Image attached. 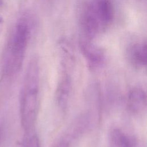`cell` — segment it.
I'll use <instances>...</instances> for the list:
<instances>
[{
    "label": "cell",
    "instance_id": "cell-11",
    "mask_svg": "<svg viewBox=\"0 0 147 147\" xmlns=\"http://www.w3.org/2000/svg\"><path fill=\"white\" fill-rule=\"evenodd\" d=\"M4 26V21L2 17L0 15V34L2 33Z\"/></svg>",
    "mask_w": 147,
    "mask_h": 147
},
{
    "label": "cell",
    "instance_id": "cell-9",
    "mask_svg": "<svg viewBox=\"0 0 147 147\" xmlns=\"http://www.w3.org/2000/svg\"><path fill=\"white\" fill-rule=\"evenodd\" d=\"M23 147H40V140L37 135L33 131L26 133Z\"/></svg>",
    "mask_w": 147,
    "mask_h": 147
},
{
    "label": "cell",
    "instance_id": "cell-13",
    "mask_svg": "<svg viewBox=\"0 0 147 147\" xmlns=\"http://www.w3.org/2000/svg\"><path fill=\"white\" fill-rule=\"evenodd\" d=\"M2 3V0H0V5Z\"/></svg>",
    "mask_w": 147,
    "mask_h": 147
},
{
    "label": "cell",
    "instance_id": "cell-6",
    "mask_svg": "<svg viewBox=\"0 0 147 147\" xmlns=\"http://www.w3.org/2000/svg\"><path fill=\"white\" fill-rule=\"evenodd\" d=\"M146 107V94L141 87L132 88L128 93L127 98V108L133 114L144 111Z\"/></svg>",
    "mask_w": 147,
    "mask_h": 147
},
{
    "label": "cell",
    "instance_id": "cell-5",
    "mask_svg": "<svg viewBox=\"0 0 147 147\" xmlns=\"http://www.w3.org/2000/svg\"><path fill=\"white\" fill-rule=\"evenodd\" d=\"M71 86L72 80L70 74H68V70L62 69L55 92L56 104L61 110H64L67 106Z\"/></svg>",
    "mask_w": 147,
    "mask_h": 147
},
{
    "label": "cell",
    "instance_id": "cell-2",
    "mask_svg": "<svg viewBox=\"0 0 147 147\" xmlns=\"http://www.w3.org/2000/svg\"><path fill=\"white\" fill-rule=\"evenodd\" d=\"M30 33V29L28 21L25 18H21L17 22L4 51L2 68L5 75L12 76L21 69Z\"/></svg>",
    "mask_w": 147,
    "mask_h": 147
},
{
    "label": "cell",
    "instance_id": "cell-1",
    "mask_svg": "<svg viewBox=\"0 0 147 147\" xmlns=\"http://www.w3.org/2000/svg\"><path fill=\"white\" fill-rule=\"evenodd\" d=\"M40 67L38 59L30 60L25 74L20 98V118L25 133L33 130L38 106Z\"/></svg>",
    "mask_w": 147,
    "mask_h": 147
},
{
    "label": "cell",
    "instance_id": "cell-3",
    "mask_svg": "<svg viewBox=\"0 0 147 147\" xmlns=\"http://www.w3.org/2000/svg\"><path fill=\"white\" fill-rule=\"evenodd\" d=\"M102 30H104L114 18V8L110 0H92L89 3Z\"/></svg>",
    "mask_w": 147,
    "mask_h": 147
},
{
    "label": "cell",
    "instance_id": "cell-8",
    "mask_svg": "<svg viewBox=\"0 0 147 147\" xmlns=\"http://www.w3.org/2000/svg\"><path fill=\"white\" fill-rule=\"evenodd\" d=\"M109 147H136L133 138L119 128L110 130L108 135Z\"/></svg>",
    "mask_w": 147,
    "mask_h": 147
},
{
    "label": "cell",
    "instance_id": "cell-7",
    "mask_svg": "<svg viewBox=\"0 0 147 147\" xmlns=\"http://www.w3.org/2000/svg\"><path fill=\"white\" fill-rule=\"evenodd\" d=\"M127 58L133 67L138 69L145 67L147 61L146 42H137L131 45L127 51Z\"/></svg>",
    "mask_w": 147,
    "mask_h": 147
},
{
    "label": "cell",
    "instance_id": "cell-12",
    "mask_svg": "<svg viewBox=\"0 0 147 147\" xmlns=\"http://www.w3.org/2000/svg\"><path fill=\"white\" fill-rule=\"evenodd\" d=\"M1 134H2V131H1V127L0 126V144H1Z\"/></svg>",
    "mask_w": 147,
    "mask_h": 147
},
{
    "label": "cell",
    "instance_id": "cell-4",
    "mask_svg": "<svg viewBox=\"0 0 147 147\" xmlns=\"http://www.w3.org/2000/svg\"><path fill=\"white\" fill-rule=\"evenodd\" d=\"M79 44L80 50L91 68H95L103 63L105 56L103 51L94 44L92 40L81 38Z\"/></svg>",
    "mask_w": 147,
    "mask_h": 147
},
{
    "label": "cell",
    "instance_id": "cell-10",
    "mask_svg": "<svg viewBox=\"0 0 147 147\" xmlns=\"http://www.w3.org/2000/svg\"><path fill=\"white\" fill-rule=\"evenodd\" d=\"M52 147H69V144L66 140H63L57 142Z\"/></svg>",
    "mask_w": 147,
    "mask_h": 147
}]
</instances>
